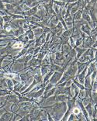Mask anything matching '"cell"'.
Returning <instances> with one entry per match:
<instances>
[{
  "label": "cell",
  "mask_w": 97,
  "mask_h": 121,
  "mask_svg": "<svg viewBox=\"0 0 97 121\" xmlns=\"http://www.w3.org/2000/svg\"><path fill=\"white\" fill-rule=\"evenodd\" d=\"M88 13H89V16L91 17V20L92 21H97V9L96 6H93L91 7L89 9H88Z\"/></svg>",
  "instance_id": "7"
},
{
  "label": "cell",
  "mask_w": 97,
  "mask_h": 121,
  "mask_svg": "<svg viewBox=\"0 0 97 121\" xmlns=\"http://www.w3.org/2000/svg\"><path fill=\"white\" fill-rule=\"evenodd\" d=\"M13 23H14L16 28H23V26L27 23V20L26 19H19L17 20H13Z\"/></svg>",
  "instance_id": "5"
},
{
  "label": "cell",
  "mask_w": 97,
  "mask_h": 121,
  "mask_svg": "<svg viewBox=\"0 0 97 121\" xmlns=\"http://www.w3.org/2000/svg\"><path fill=\"white\" fill-rule=\"evenodd\" d=\"M71 112H73V113L75 115H78L79 113H80V112H81V111H80V109H79V108H78V107H75V106L74 108L72 109V110H71Z\"/></svg>",
  "instance_id": "17"
},
{
  "label": "cell",
  "mask_w": 97,
  "mask_h": 121,
  "mask_svg": "<svg viewBox=\"0 0 97 121\" xmlns=\"http://www.w3.org/2000/svg\"><path fill=\"white\" fill-rule=\"evenodd\" d=\"M12 92L10 90H9L6 88H2V89H0V97H3L7 95L10 94Z\"/></svg>",
  "instance_id": "13"
},
{
  "label": "cell",
  "mask_w": 97,
  "mask_h": 121,
  "mask_svg": "<svg viewBox=\"0 0 97 121\" xmlns=\"http://www.w3.org/2000/svg\"><path fill=\"white\" fill-rule=\"evenodd\" d=\"M54 4L58 5L59 7L62 8V9L66 6V2L65 1H61V0H57H57H54Z\"/></svg>",
  "instance_id": "15"
},
{
  "label": "cell",
  "mask_w": 97,
  "mask_h": 121,
  "mask_svg": "<svg viewBox=\"0 0 97 121\" xmlns=\"http://www.w3.org/2000/svg\"><path fill=\"white\" fill-rule=\"evenodd\" d=\"M68 56L71 57V58H75V57H76V51H75V48L71 49V50L69 51Z\"/></svg>",
  "instance_id": "16"
},
{
  "label": "cell",
  "mask_w": 97,
  "mask_h": 121,
  "mask_svg": "<svg viewBox=\"0 0 97 121\" xmlns=\"http://www.w3.org/2000/svg\"><path fill=\"white\" fill-rule=\"evenodd\" d=\"M76 103H77L78 105L79 106V108L81 109V110H82V114L84 115V117H85V120H89V119H88V112L86 111V109H85V106H84V104H83L82 99H80L77 98Z\"/></svg>",
  "instance_id": "3"
},
{
  "label": "cell",
  "mask_w": 97,
  "mask_h": 121,
  "mask_svg": "<svg viewBox=\"0 0 97 121\" xmlns=\"http://www.w3.org/2000/svg\"><path fill=\"white\" fill-rule=\"evenodd\" d=\"M91 27L88 25V23L86 21L84 22V23L82 24V26L81 27V31L83 32L84 34H85L87 36H90V33H91Z\"/></svg>",
  "instance_id": "6"
},
{
  "label": "cell",
  "mask_w": 97,
  "mask_h": 121,
  "mask_svg": "<svg viewBox=\"0 0 97 121\" xmlns=\"http://www.w3.org/2000/svg\"><path fill=\"white\" fill-rule=\"evenodd\" d=\"M5 100L7 101L8 103H19V97L17 95H16L15 93L11 92L10 94L5 96Z\"/></svg>",
  "instance_id": "2"
},
{
  "label": "cell",
  "mask_w": 97,
  "mask_h": 121,
  "mask_svg": "<svg viewBox=\"0 0 97 121\" xmlns=\"http://www.w3.org/2000/svg\"><path fill=\"white\" fill-rule=\"evenodd\" d=\"M5 82H6L7 84V89L10 90L11 92L13 91V88H14V83H13V81L9 78H5Z\"/></svg>",
  "instance_id": "10"
},
{
  "label": "cell",
  "mask_w": 97,
  "mask_h": 121,
  "mask_svg": "<svg viewBox=\"0 0 97 121\" xmlns=\"http://www.w3.org/2000/svg\"><path fill=\"white\" fill-rule=\"evenodd\" d=\"M62 75H63V73L61 72V71H54L53 75H51V78H50L49 82L54 85V86H56V84L60 81V79L62 78Z\"/></svg>",
  "instance_id": "1"
},
{
  "label": "cell",
  "mask_w": 97,
  "mask_h": 121,
  "mask_svg": "<svg viewBox=\"0 0 97 121\" xmlns=\"http://www.w3.org/2000/svg\"><path fill=\"white\" fill-rule=\"evenodd\" d=\"M82 20H84L85 21H86L87 23H89L90 21H92L90 16H89V13H88V10H87L85 8H84V9H82Z\"/></svg>",
  "instance_id": "8"
},
{
  "label": "cell",
  "mask_w": 97,
  "mask_h": 121,
  "mask_svg": "<svg viewBox=\"0 0 97 121\" xmlns=\"http://www.w3.org/2000/svg\"><path fill=\"white\" fill-rule=\"evenodd\" d=\"M13 112H4L1 117H0V121H9L12 120V118L13 117Z\"/></svg>",
  "instance_id": "4"
},
{
  "label": "cell",
  "mask_w": 97,
  "mask_h": 121,
  "mask_svg": "<svg viewBox=\"0 0 97 121\" xmlns=\"http://www.w3.org/2000/svg\"><path fill=\"white\" fill-rule=\"evenodd\" d=\"M4 20H3V17L2 16H0V28L1 30L3 29V26H4Z\"/></svg>",
  "instance_id": "18"
},
{
  "label": "cell",
  "mask_w": 97,
  "mask_h": 121,
  "mask_svg": "<svg viewBox=\"0 0 97 121\" xmlns=\"http://www.w3.org/2000/svg\"><path fill=\"white\" fill-rule=\"evenodd\" d=\"M25 34H26L27 37H28L29 40H34L35 39V36H34V30H33L32 29L26 30V31L25 32Z\"/></svg>",
  "instance_id": "14"
},
{
  "label": "cell",
  "mask_w": 97,
  "mask_h": 121,
  "mask_svg": "<svg viewBox=\"0 0 97 121\" xmlns=\"http://www.w3.org/2000/svg\"><path fill=\"white\" fill-rule=\"evenodd\" d=\"M93 103L89 102L86 106H85V109L86 111L88 112V115H89V117H93Z\"/></svg>",
  "instance_id": "12"
},
{
  "label": "cell",
  "mask_w": 97,
  "mask_h": 121,
  "mask_svg": "<svg viewBox=\"0 0 97 121\" xmlns=\"http://www.w3.org/2000/svg\"><path fill=\"white\" fill-rule=\"evenodd\" d=\"M82 9L78 10L77 12L72 16L73 21H78V20H82Z\"/></svg>",
  "instance_id": "11"
},
{
  "label": "cell",
  "mask_w": 97,
  "mask_h": 121,
  "mask_svg": "<svg viewBox=\"0 0 97 121\" xmlns=\"http://www.w3.org/2000/svg\"><path fill=\"white\" fill-rule=\"evenodd\" d=\"M75 51H76V57H75V58L78 60L79 58L80 57H81L83 53L87 50V49H85V48H80L79 47H76V48H75Z\"/></svg>",
  "instance_id": "9"
}]
</instances>
